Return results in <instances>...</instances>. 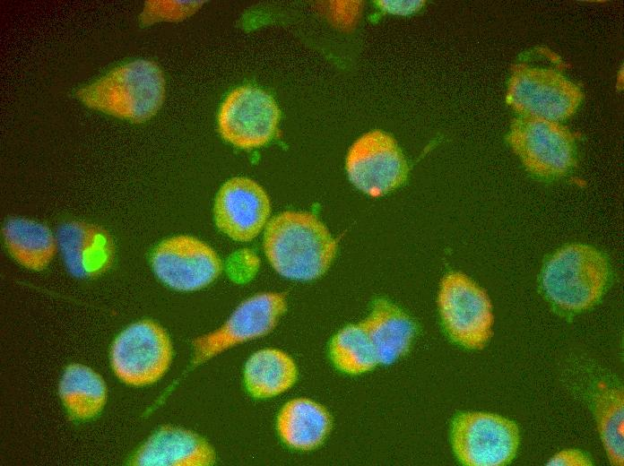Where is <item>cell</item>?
I'll return each mask as SVG.
<instances>
[{
    "label": "cell",
    "mask_w": 624,
    "mask_h": 466,
    "mask_svg": "<svg viewBox=\"0 0 624 466\" xmlns=\"http://www.w3.org/2000/svg\"><path fill=\"white\" fill-rule=\"evenodd\" d=\"M264 250L272 267L294 280H312L331 265L337 244L325 225L308 211H286L264 229Z\"/></svg>",
    "instance_id": "obj_1"
},
{
    "label": "cell",
    "mask_w": 624,
    "mask_h": 466,
    "mask_svg": "<svg viewBox=\"0 0 624 466\" xmlns=\"http://www.w3.org/2000/svg\"><path fill=\"white\" fill-rule=\"evenodd\" d=\"M74 95L89 108L141 124L160 108L165 98V78L156 63L135 59L115 66L79 88Z\"/></svg>",
    "instance_id": "obj_2"
},
{
    "label": "cell",
    "mask_w": 624,
    "mask_h": 466,
    "mask_svg": "<svg viewBox=\"0 0 624 466\" xmlns=\"http://www.w3.org/2000/svg\"><path fill=\"white\" fill-rule=\"evenodd\" d=\"M610 275L609 263L600 251L588 245L571 244L548 259L541 284L555 306L576 313L591 308L602 298Z\"/></svg>",
    "instance_id": "obj_3"
},
{
    "label": "cell",
    "mask_w": 624,
    "mask_h": 466,
    "mask_svg": "<svg viewBox=\"0 0 624 466\" xmlns=\"http://www.w3.org/2000/svg\"><path fill=\"white\" fill-rule=\"evenodd\" d=\"M584 99L582 90L558 69L524 61L511 68L506 100L519 116L561 122Z\"/></svg>",
    "instance_id": "obj_4"
},
{
    "label": "cell",
    "mask_w": 624,
    "mask_h": 466,
    "mask_svg": "<svg viewBox=\"0 0 624 466\" xmlns=\"http://www.w3.org/2000/svg\"><path fill=\"white\" fill-rule=\"evenodd\" d=\"M507 142L527 171L542 180L560 178L576 164L575 134L560 122L519 116L511 123Z\"/></svg>",
    "instance_id": "obj_5"
},
{
    "label": "cell",
    "mask_w": 624,
    "mask_h": 466,
    "mask_svg": "<svg viewBox=\"0 0 624 466\" xmlns=\"http://www.w3.org/2000/svg\"><path fill=\"white\" fill-rule=\"evenodd\" d=\"M438 305L443 325L456 343L482 349L492 335V306L487 293L461 272L441 280Z\"/></svg>",
    "instance_id": "obj_6"
},
{
    "label": "cell",
    "mask_w": 624,
    "mask_h": 466,
    "mask_svg": "<svg viewBox=\"0 0 624 466\" xmlns=\"http://www.w3.org/2000/svg\"><path fill=\"white\" fill-rule=\"evenodd\" d=\"M451 440L458 460L470 466H501L516 456L519 429L512 420L488 412H464L453 421Z\"/></svg>",
    "instance_id": "obj_7"
},
{
    "label": "cell",
    "mask_w": 624,
    "mask_h": 466,
    "mask_svg": "<svg viewBox=\"0 0 624 466\" xmlns=\"http://www.w3.org/2000/svg\"><path fill=\"white\" fill-rule=\"evenodd\" d=\"M172 358L170 339L151 320L130 324L115 339L110 361L116 375L124 383L143 386L160 379Z\"/></svg>",
    "instance_id": "obj_8"
},
{
    "label": "cell",
    "mask_w": 624,
    "mask_h": 466,
    "mask_svg": "<svg viewBox=\"0 0 624 466\" xmlns=\"http://www.w3.org/2000/svg\"><path fill=\"white\" fill-rule=\"evenodd\" d=\"M280 108L267 91L244 85L232 90L222 101L218 128L222 138L240 149L266 145L277 134Z\"/></svg>",
    "instance_id": "obj_9"
},
{
    "label": "cell",
    "mask_w": 624,
    "mask_h": 466,
    "mask_svg": "<svg viewBox=\"0 0 624 466\" xmlns=\"http://www.w3.org/2000/svg\"><path fill=\"white\" fill-rule=\"evenodd\" d=\"M350 181L361 192L384 195L407 179L409 166L395 140L374 130L362 134L351 146L345 161Z\"/></svg>",
    "instance_id": "obj_10"
},
{
    "label": "cell",
    "mask_w": 624,
    "mask_h": 466,
    "mask_svg": "<svg viewBox=\"0 0 624 466\" xmlns=\"http://www.w3.org/2000/svg\"><path fill=\"white\" fill-rule=\"evenodd\" d=\"M286 306L283 294L278 292H262L247 298L220 328L193 342L191 368L233 346L267 334Z\"/></svg>",
    "instance_id": "obj_11"
},
{
    "label": "cell",
    "mask_w": 624,
    "mask_h": 466,
    "mask_svg": "<svg viewBox=\"0 0 624 466\" xmlns=\"http://www.w3.org/2000/svg\"><path fill=\"white\" fill-rule=\"evenodd\" d=\"M159 280L179 291L201 289L215 280L222 270L218 254L204 241L178 235L161 241L151 257Z\"/></svg>",
    "instance_id": "obj_12"
},
{
    "label": "cell",
    "mask_w": 624,
    "mask_h": 466,
    "mask_svg": "<svg viewBox=\"0 0 624 466\" xmlns=\"http://www.w3.org/2000/svg\"><path fill=\"white\" fill-rule=\"evenodd\" d=\"M271 202L265 190L247 177L227 180L213 205L214 221L224 235L238 242L254 239L269 222Z\"/></svg>",
    "instance_id": "obj_13"
},
{
    "label": "cell",
    "mask_w": 624,
    "mask_h": 466,
    "mask_svg": "<svg viewBox=\"0 0 624 466\" xmlns=\"http://www.w3.org/2000/svg\"><path fill=\"white\" fill-rule=\"evenodd\" d=\"M215 462L212 447L199 435L164 426L156 430L134 453L138 466H208Z\"/></svg>",
    "instance_id": "obj_14"
},
{
    "label": "cell",
    "mask_w": 624,
    "mask_h": 466,
    "mask_svg": "<svg viewBox=\"0 0 624 466\" xmlns=\"http://www.w3.org/2000/svg\"><path fill=\"white\" fill-rule=\"evenodd\" d=\"M56 240L67 269L75 277L97 276L112 262V239L100 227L81 221L66 222L58 229Z\"/></svg>",
    "instance_id": "obj_15"
},
{
    "label": "cell",
    "mask_w": 624,
    "mask_h": 466,
    "mask_svg": "<svg viewBox=\"0 0 624 466\" xmlns=\"http://www.w3.org/2000/svg\"><path fill=\"white\" fill-rule=\"evenodd\" d=\"M361 324L374 346L378 363L385 365L392 364L408 351L416 332L413 321L384 298L374 301Z\"/></svg>",
    "instance_id": "obj_16"
},
{
    "label": "cell",
    "mask_w": 624,
    "mask_h": 466,
    "mask_svg": "<svg viewBox=\"0 0 624 466\" xmlns=\"http://www.w3.org/2000/svg\"><path fill=\"white\" fill-rule=\"evenodd\" d=\"M331 428V418L320 404L306 398L288 401L277 419L282 440L296 450L308 451L319 446Z\"/></svg>",
    "instance_id": "obj_17"
},
{
    "label": "cell",
    "mask_w": 624,
    "mask_h": 466,
    "mask_svg": "<svg viewBox=\"0 0 624 466\" xmlns=\"http://www.w3.org/2000/svg\"><path fill=\"white\" fill-rule=\"evenodd\" d=\"M4 245L22 266L43 270L56 252L57 240L45 225L24 218L8 220L3 228Z\"/></svg>",
    "instance_id": "obj_18"
},
{
    "label": "cell",
    "mask_w": 624,
    "mask_h": 466,
    "mask_svg": "<svg viewBox=\"0 0 624 466\" xmlns=\"http://www.w3.org/2000/svg\"><path fill=\"white\" fill-rule=\"evenodd\" d=\"M296 378L293 359L277 349L260 350L252 354L245 365V385L256 398L281 394L292 386Z\"/></svg>",
    "instance_id": "obj_19"
},
{
    "label": "cell",
    "mask_w": 624,
    "mask_h": 466,
    "mask_svg": "<svg viewBox=\"0 0 624 466\" xmlns=\"http://www.w3.org/2000/svg\"><path fill=\"white\" fill-rule=\"evenodd\" d=\"M60 398L72 417L86 420L97 416L107 400V387L102 377L82 364H71L59 383Z\"/></svg>",
    "instance_id": "obj_20"
},
{
    "label": "cell",
    "mask_w": 624,
    "mask_h": 466,
    "mask_svg": "<svg viewBox=\"0 0 624 466\" xmlns=\"http://www.w3.org/2000/svg\"><path fill=\"white\" fill-rule=\"evenodd\" d=\"M330 357L337 368L350 375L369 371L378 363L374 346L361 324L347 325L334 336Z\"/></svg>",
    "instance_id": "obj_21"
},
{
    "label": "cell",
    "mask_w": 624,
    "mask_h": 466,
    "mask_svg": "<svg viewBox=\"0 0 624 466\" xmlns=\"http://www.w3.org/2000/svg\"><path fill=\"white\" fill-rule=\"evenodd\" d=\"M596 419L602 442L612 465L624 464V395L620 388L602 389L596 398Z\"/></svg>",
    "instance_id": "obj_22"
},
{
    "label": "cell",
    "mask_w": 624,
    "mask_h": 466,
    "mask_svg": "<svg viewBox=\"0 0 624 466\" xmlns=\"http://www.w3.org/2000/svg\"><path fill=\"white\" fill-rule=\"evenodd\" d=\"M202 1H147L140 14L143 25L167 21H181L195 13Z\"/></svg>",
    "instance_id": "obj_23"
},
{
    "label": "cell",
    "mask_w": 624,
    "mask_h": 466,
    "mask_svg": "<svg viewBox=\"0 0 624 466\" xmlns=\"http://www.w3.org/2000/svg\"><path fill=\"white\" fill-rule=\"evenodd\" d=\"M547 465L587 466L592 465V461L578 450L568 449L555 454L548 461Z\"/></svg>",
    "instance_id": "obj_24"
},
{
    "label": "cell",
    "mask_w": 624,
    "mask_h": 466,
    "mask_svg": "<svg viewBox=\"0 0 624 466\" xmlns=\"http://www.w3.org/2000/svg\"><path fill=\"white\" fill-rule=\"evenodd\" d=\"M377 5L385 12L393 14L408 15L421 9L424 1H378Z\"/></svg>",
    "instance_id": "obj_25"
},
{
    "label": "cell",
    "mask_w": 624,
    "mask_h": 466,
    "mask_svg": "<svg viewBox=\"0 0 624 466\" xmlns=\"http://www.w3.org/2000/svg\"><path fill=\"white\" fill-rule=\"evenodd\" d=\"M334 7V19H336L338 22L342 23L345 26L349 23L353 22V21L356 19V14L359 13V4L351 2L336 4Z\"/></svg>",
    "instance_id": "obj_26"
}]
</instances>
